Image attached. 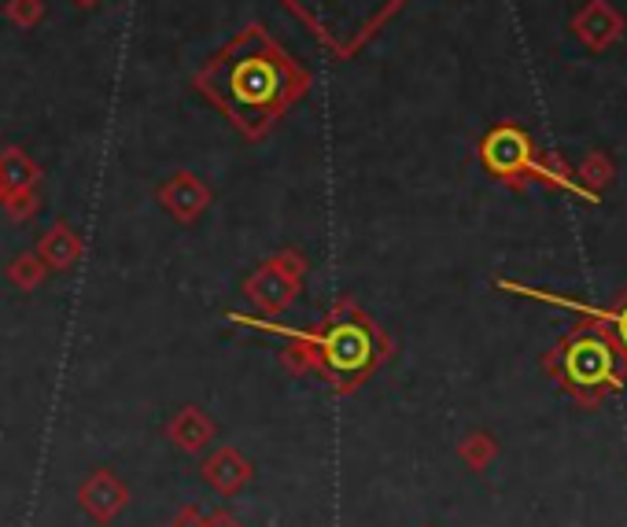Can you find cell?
<instances>
[{"mask_svg":"<svg viewBox=\"0 0 627 527\" xmlns=\"http://www.w3.org/2000/svg\"><path fill=\"white\" fill-rule=\"evenodd\" d=\"M197 86L236 126L259 133L300 97L306 75L262 26H248L219 56L208 59Z\"/></svg>","mask_w":627,"mask_h":527,"instance_id":"cell-1","label":"cell"},{"mask_svg":"<svg viewBox=\"0 0 627 527\" xmlns=\"http://www.w3.org/2000/svg\"><path fill=\"white\" fill-rule=\"evenodd\" d=\"M333 56H351L403 0H281Z\"/></svg>","mask_w":627,"mask_h":527,"instance_id":"cell-2","label":"cell"},{"mask_svg":"<svg viewBox=\"0 0 627 527\" xmlns=\"http://www.w3.org/2000/svg\"><path fill=\"white\" fill-rule=\"evenodd\" d=\"M325 366L333 369L336 377L351 380V377H362L377 358V339L369 333V325L362 322H344V325H333L325 336Z\"/></svg>","mask_w":627,"mask_h":527,"instance_id":"cell-3","label":"cell"},{"mask_svg":"<svg viewBox=\"0 0 627 527\" xmlns=\"http://www.w3.org/2000/svg\"><path fill=\"white\" fill-rule=\"evenodd\" d=\"M561 366H564V377H569L575 388H594L613 377V350L609 344H602L598 336H580L564 350Z\"/></svg>","mask_w":627,"mask_h":527,"instance_id":"cell-4","label":"cell"},{"mask_svg":"<svg viewBox=\"0 0 627 527\" xmlns=\"http://www.w3.org/2000/svg\"><path fill=\"white\" fill-rule=\"evenodd\" d=\"M528 159H531V144L520 130H513V126H502L484 141V162L495 173H506V178L510 173H520L524 167H528Z\"/></svg>","mask_w":627,"mask_h":527,"instance_id":"cell-5","label":"cell"},{"mask_svg":"<svg viewBox=\"0 0 627 527\" xmlns=\"http://www.w3.org/2000/svg\"><path fill=\"white\" fill-rule=\"evenodd\" d=\"M616 333H620V339H624V347H627V310L620 317H616Z\"/></svg>","mask_w":627,"mask_h":527,"instance_id":"cell-6","label":"cell"}]
</instances>
